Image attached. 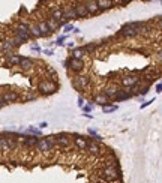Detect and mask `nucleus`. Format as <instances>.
Returning <instances> with one entry per match:
<instances>
[{"mask_svg":"<svg viewBox=\"0 0 162 183\" xmlns=\"http://www.w3.org/2000/svg\"><path fill=\"white\" fill-rule=\"evenodd\" d=\"M0 50H2L3 53H6V54H14L15 47L12 45L11 39H5V41H2V44H0Z\"/></svg>","mask_w":162,"mask_h":183,"instance_id":"12","label":"nucleus"},{"mask_svg":"<svg viewBox=\"0 0 162 183\" xmlns=\"http://www.w3.org/2000/svg\"><path fill=\"white\" fill-rule=\"evenodd\" d=\"M47 141H48V144H50V147H51V149L57 147V144H56V137H53V135L47 137Z\"/></svg>","mask_w":162,"mask_h":183,"instance_id":"33","label":"nucleus"},{"mask_svg":"<svg viewBox=\"0 0 162 183\" xmlns=\"http://www.w3.org/2000/svg\"><path fill=\"white\" fill-rule=\"evenodd\" d=\"M119 35H120V36H125V38H134V36L138 35V30L134 27H129L128 24H125V26L120 29Z\"/></svg>","mask_w":162,"mask_h":183,"instance_id":"8","label":"nucleus"},{"mask_svg":"<svg viewBox=\"0 0 162 183\" xmlns=\"http://www.w3.org/2000/svg\"><path fill=\"white\" fill-rule=\"evenodd\" d=\"M38 29H39L42 38H47V36H50V35H51V30L48 29V26H47V23H45V21H40L39 24H38Z\"/></svg>","mask_w":162,"mask_h":183,"instance_id":"22","label":"nucleus"},{"mask_svg":"<svg viewBox=\"0 0 162 183\" xmlns=\"http://www.w3.org/2000/svg\"><path fill=\"white\" fill-rule=\"evenodd\" d=\"M101 177L104 180H107V182H114V180H117L120 177V174L116 170V167H107L105 170L101 171Z\"/></svg>","mask_w":162,"mask_h":183,"instance_id":"3","label":"nucleus"},{"mask_svg":"<svg viewBox=\"0 0 162 183\" xmlns=\"http://www.w3.org/2000/svg\"><path fill=\"white\" fill-rule=\"evenodd\" d=\"M75 12H74V8L72 6H65L62 8V20L63 21H69V20H75Z\"/></svg>","mask_w":162,"mask_h":183,"instance_id":"7","label":"nucleus"},{"mask_svg":"<svg viewBox=\"0 0 162 183\" xmlns=\"http://www.w3.org/2000/svg\"><path fill=\"white\" fill-rule=\"evenodd\" d=\"M17 149V143L14 138H5V144H3V150H14Z\"/></svg>","mask_w":162,"mask_h":183,"instance_id":"26","label":"nucleus"},{"mask_svg":"<svg viewBox=\"0 0 162 183\" xmlns=\"http://www.w3.org/2000/svg\"><path fill=\"white\" fill-rule=\"evenodd\" d=\"M86 150H89V153H90V155H94V156H98L99 153H101L99 146H98L93 140H90V141L87 140V149H86Z\"/></svg>","mask_w":162,"mask_h":183,"instance_id":"17","label":"nucleus"},{"mask_svg":"<svg viewBox=\"0 0 162 183\" xmlns=\"http://www.w3.org/2000/svg\"><path fill=\"white\" fill-rule=\"evenodd\" d=\"M39 138H36L35 135H29L24 138V141H23V146H26V147H35L36 146V143H38Z\"/></svg>","mask_w":162,"mask_h":183,"instance_id":"24","label":"nucleus"},{"mask_svg":"<svg viewBox=\"0 0 162 183\" xmlns=\"http://www.w3.org/2000/svg\"><path fill=\"white\" fill-rule=\"evenodd\" d=\"M74 8V12H75V17L77 18H86L87 17V11H86V6H84V3H75Z\"/></svg>","mask_w":162,"mask_h":183,"instance_id":"10","label":"nucleus"},{"mask_svg":"<svg viewBox=\"0 0 162 183\" xmlns=\"http://www.w3.org/2000/svg\"><path fill=\"white\" fill-rule=\"evenodd\" d=\"M89 134L93 137V141H94V140H102V137L98 135V134H96V131H94L93 128H89Z\"/></svg>","mask_w":162,"mask_h":183,"instance_id":"35","label":"nucleus"},{"mask_svg":"<svg viewBox=\"0 0 162 183\" xmlns=\"http://www.w3.org/2000/svg\"><path fill=\"white\" fill-rule=\"evenodd\" d=\"M40 93H44V95H51L54 93L56 90H57V84L51 80H45V81H40L39 86H38Z\"/></svg>","mask_w":162,"mask_h":183,"instance_id":"2","label":"nucleus"},{"mask_svg":"<svg viewBox=\"0 0 162 183\" xmlns=\"http://www.w3.org/2000/svg\"><path fill=\"white\" fill-rule=\"evenodd\" d=\"M74 143H75V146H77L80 150H86V149H87V138H84V137L75 135Z\"/></svg>","mask_w":162,"mask_h":183,"instance_id":"18","label":"nucleus"},{"mask_svg":"<svg viewBox=\"0 0 162 183\" xmlns=\"http://www.w3.org/2000/svg\"><path fill=\"white\" fill-rule=\"evenodd\" d=\"M35 147L39 150V152H44V153H47V152H50V150H53L51 147H50L47 138H40V140H38V143H36V146H35Z\"/></svg>","mask_w":162,"mask_h":183,"instance_id":"13","label":"nucleus"},{"mask_svg":"<svg viewBox=\"0 0 162 183\" xmlns=\"http://www.w3.org/2000/svg\"><path fill=\"white\" fill-rule=\"evenodd\" d=\"M96 5L99 8V11H105V9H110L113 6L114 2H111V0H96Z\"/></svg>","mask_w":162,"mask_h":183,"instance_id":"23","label":"nucleus"},{"mask_svg":"<svg viewBox=\"0 0 162 183\" xmlns=\"http://www.w3.org/2000/svg\"><path fill=\"white\" fill-rule=\"evenodd\" d=\"M51 20H54L56 23L62 21V8H54L51 11Z\"/></svg>","mask_w":162,"mask_h":183,"instance_id":"27","label":"nucleus"},{"mask_svg":"<svg viewBox=\"0 0 162 183\" xmlns=\"http://www.w3.org/2000/svg\"><path fill=\"white\" fill-rule=\"evenodd\" d=\"M29 24H26V23H20L17 27H15V36L17 38H20L23 42H27L29 39H30V35H29Z\"/></svg>","mask_w":162,"mask_h":183,"instance_id":"1","label":"nucleus"},{"mask_svg":"<svg viewBox=\"0 0 162 183\" xmlns=\"http://www.w3.org/2000/svg\"><path fill=\"white\" fill-rule=\"evenodd\" d=\"M132 96V93L129 92V90H119V93L114 96V101L120 102V101H126V99H129Z\"/></svg>","mask_w":162,"mask_h":183,"instance_id":"21","label":"nucleus"},{"mask_svg":"<svg viewBox=\"0 0 162 183\" xmlns=\"http://www.w3.org/2000/svg\"><path fill=\"white\" fill-rule=\"evenodd\" d=\"M162 92V86H161V83H158L156 84V93H161Z\"/></svg>","mask_w":162,"mask_h":183,"instance_id":"42","label":"nucleus"},{"mask_svg":"<svg viewBox=\"0 0 162 183\" xmlns=\"http://www.w3.org/2000/svg\"><path fill=\"white\" fill-rule=\"evenodd\" d=\"M2 102L6 105V104H11V102H18L20 101V95L15 92V90H6L2 93Z\"/></svg>","mask_w":162,"mask_h":183,"instance_id":"4","label":"nucleus"},{"mask_svg":"<svg viewBox=\"0 0 162 183\" xmlns=\"http://www.w3.org/2000/svg\"><path fill=\"white\" fill-rule=\"evenodd\" d=\"M36 98H38L36 92H35V90H30V92H27L26 96L23 98V101H24V102H30V101H35Z\"/></svg>","mask_w":162,"mask_h":183,"instance_id":"29","label":"nucleus"},{"mask_svg":"<svg viewBox=\"0 0 162 183\" xmlns=\"http://www.w3.org/2000/svg\"><path fill=\"white\" fill-rule=\"evenodd\" d=\"M84 6H86V11H87V14L90 15H96L99 14L101 11H99V8L96 5V2H86L84 3Z\"/></svg>","mask_w":162,"mask_h":183,"instance_id":"15","label":"nucleus"},{"mask_svg":"<svg viewBox=\"0 0 162 183\" xmlns=\"http://www.w3.org/2000/svg\"><path fill=\"white\" fill-rule=\"evenodd\" d=\"M3 144H5V138L0 137V150H3Z\"/></svg>","mask_w":162,"mask_h":183,"instance_id":"44","label":"nucleus"},{"mask_svg":"<svg viewBox=\"0 0 162 183\" xmlns=\"http://www.w3.org/2000/svg\"><path fill=\"white\" fill-rule=\"evenodd\" d=\"M18 66H21L23 71H29V69H32L35 66V60L30 59V57H21V62Z\"/></svg>","mask_w":162,"mask_h":183,"instance_id":"14","label":"nucleus"},{"mask_svg":"<svg viewBox=\"0 0 162 183\" xmlns=\"http://www.w3.org/2000/svg\"><path fill=\"white\" fill-rule=\"evenodd\" d=\"M45 23H47L48 29H50V30H51V33H53L54 30H56V29L59 27V24H57V23H56V21H54V20H51V18H48V20L45 21Z\"/></svg>","mask_w":162,"mask_h":183,"instance_id":"30","label":"nucleus"},{"mask_svg":"<svg viewBox=\"0 0 162 183\" xmlns=\"http://www.w3.org/2000/svg\"><path fill=\"white\" fill-rule=\"evenodd\" d=\"M65 38H66V36H60V38H59L57 41L54 42V44H56V45H59V47H60V45H63V41H65Z\"/></svg>","mask_w":162,"mask_h":183,"instance_id":"38","label":"nucleus"},{"mask_svg":"<svg viewBox=\"0 0 162 183\" xmlns=\"http://www.w3.org/2000/svg\"><path fill=\"white\" fill-rule=\"evenodd\" d=\"M78 107H80V108H83V107H84V99H83V98H78Z\"/></svg>","mask_w":162,"mask_h":183,"instance_id":"41","label":"nucleus"},{"mask_svg":"<svg viewBox=\"0 0 162 183\" xmlns=\"http://www.w3.org/2000/svg\"><path fill=\"white\" fill-rule=\"evenodd\" d=\"M66 47H68V48H74V42H68Z\"/></svg>","mask_w":162,"mask_h":183,"instance_id":"47","label":"nucleus"},{"mask_svg":"<svg viewBox=\"0 0 162 183\" xmlns=\"http://www.w3.org/2000/svg\"><path fill=\"white\" fill-rule=\"evenodd\" d=\"M74 26H72V24H66V26H65V30H63V32H65V33H69V32H74Z\"/></svg>","mask_w":162,"mask_h":183,"instance_id":"37","label":"nucleus"},{"mask_svg":"<svg viewBox=\"0 0 162 183\" xmlns=\"http://www.w3.org/2000/svg\"><path fill=\"white\" fill-rule=\"evenodd\" d=\"M6 60H8V65H11V66H18L20 62H21V56L15 54V53H14V54H8Z\"/></svg>","mask_w":162,"mask_h":183,"instance_id":"20","label":"nucleus"},{"mask_svg":"<svg viewBox=\"0 0 162 183\" xmlns=\"http://www.w3.org/2000/svg\"><path fill=\"white\" fill-rule=\"evenodd\" d=\"M83 111H84V113H90V111H92V104H89V105H84V107H83Z\"/></svg>","mask_w":162,"mask_h":183,"instance_id":"39","label":"nucleus"},{"mask_svg":"<svg viewBox=\"0 0 162 183\" xmlns=\"http://www.w3.org/2000/svg\"><path fill=\"white\" fill-rule=\"evenodd\" d=\"M117 93H119V87H117L116 84H111V86H108V87L105 89V92H104V95L107 96L108 99H111V98L114 99V96L117 95Z\"/></svg>","mask_w":162,"mask_h":183,"instance_id":"19","label":"nucleus"},{"mask_svg":"<svg viewBox=\"0 0 162 183\" xmlns=\"http://www.w3.org/2000/svg\"><path fill=\"white\" fill-rule=\"evenodd\" d=\"M93 102H94V104H99V105H102V107H108L110 99H108L104 93H98V95L93 96Z\"/></svg>","mask_w":162,"mask_h":183,"instance_id":"16","label":"nucleus"},{"mask_svg":"<svg viewBox=\"0 0 162 183\" xmlns=\"http://www.w3.org/2000/svg\"><path fill=\"white\" fill-rule=\"evenodd\" d=\"M29 35H30V38H42V35H40L38 26H32V27H29Z\"/></svg>","mask_w":162,"mask_h":183,"instance_id":"28","label":"nucleus"},{"mask_svg":"<svg viewBox=\"0 0 162 183\" xmlns=\"http://www.w3.org/2000/svg\"><path fill=\"white\" fill-rule=\"evenodd\" d=\"M32 50H33V51H40V48L38 47V45H32Z\"/></svg>","mask_w":162,"mask_h":183,"instance_id":"46","label":"nucleus"},{"mask_svg":"<svg viewBox=\"0 0 162 183\" xmlns=\"http://www.w3.org/2000/svg\"><path fill=\"white\" fill-rule=\"evenodd\" d=\"M152 102H155V99H152V101H148V102H144V104H141V108H146L147 105H150Z\"/></svg>","mask_w":162,"mask_h":183,"instance_id":"43","label":"nucleus"},{"mask_svg":"<svg viewBox=\"0 0 162 183\" xmlns=\"http://www.w3.org/2000/svg\"><path fill=\"white\" fill-rule=\"evenodd\" d=\"M3 107H5V104H3V102H2V99H0V110L3 108Z\"/></svg>","mask_w":162,"mask_h":183,"instance_id":"49","label":"nucleus"},{"mask_svg":"<svg viewBox=\"0 0 162 183\" xmlns=\"http://www.w3.org/2000/svg\"><path fill=\"white\" fill-rule=\"evenodd\" d=\"M27 132H29V134H33V135H40V134H42L39 128H33V126H29V128H27Z\"/></svg>","mask_w":162,"mask_h":183,"instance_id":"32","label":"nucleus"},{"mask_svg":"<svg viewBox=\"0 0 162 183\" xmlns=\"http://www.w3.org/2000/svg\"><path fill=\"white\" fill-rule=\"evenodd\" d=\"M140 83V77L138 75H126L122 78V86L126 89H132Z\"/></svg>","mask_w":162,"mask_h":183,"instance_id":"5","label":"nucleus"},{"mask_svg":"<svg viewBox=\"0 0 162 183\" xmlns=\"http://www.w3.org/2000/svg\"><path fill=\"white\" fill-rule=\"evenodd\" d=\"M68 68H71L74 72H80V71H83V68H84V62L71 59V60H68Z\"/></svg>","mask_w":162,"mask_h":183,"instance_id":"11","label":"nucleus"},{"mask_svg":"<svg viewBox=\"0 0 162 183\" xmlns=\"http://www.w3.org/2000/svg\"><path fill=\"white\" fill-rule=\"evenodd\" d=\"M104 113H105V114H107V113H113V111H116V110H117V107H104Z\"/></svg>","mask_w":162,"mask_h":183,"instance_id":"36","label":"nucleus"},{"mask_svg":"<svg viewBox=\"0 0 162 183\" xmlns=\"http://www.w3.org/2000/svg\"><path fill=\"white\" fill-rule=\"evenodd\" d=\"M84 50H83V47H78V48H74L72 50V59H75V60H83V57H84Z\"/></svg>","mask_w":162,"mask_h":183,"instance_id":"25","label":"nucleus"},{"mask_svg":"<svg viewBox=\"0 0 162 183\" xmlns=\"http://www.w3.org/2000/svg\"><path fill=\"white\" fill-rule=\"evenodd\" d=\"M56 144L57 146H60V147H69L71 146V137L68 135V134H60V135L56 137Z\"/></svg>","mask_w":162,"mask_h":183,"instance_id":"9","label":"nucleus"},{"mask_svg":"<svg viewBox=\"0 0 162 183\" xmlns=\"http://www.w3.org/2000/svg\"><path fill=\"white\" fill-rule=\"evenodd\" d=\"M11 42H12L14 47H20V45H23V44H24V42L21 41L20 38H17V36H14L12 39H11Z\"/></svg>","mask_w":162,"mask_h":183,"instance_id":"34","label":"nucleus"},{"mask_svg":"<svg viewBox=\"0 0 162 183\" xmlns=\"http://www.w3.org/2000/svg\"><path fill=\"white\" fill-rule=\"evenodd\" d=\"M47 126H48V123H47V122L39 123V129H44V128H47Z\"/></svg>","mask_w":162,"mask_h":183,"instance_id":"45","label":"nucleus"},{"mask_svg":"<svg viewBox=\"0 0 162 183\" xmlns=\"http://www.w3.org/2000/svg\"><path fill=\"white\" fill-rule=\"evenodd\" d=\"M147 92H148V87H144V89H141V90H140V92H138V93H140V95H147Z\"/></svg>","mask_w":162,"mask_h":183,"instance_id":"40","label":"nucleus"},{"mask_svg":"<svg viewBox=\"0 0 162 183\" xmlns=\"http://www.w3.org/2000/svg\"><path fill=\"white\" fill-rule=\"evenodd\" d=\"M94 48H96L94 44H86V45L83 47V50H84V53H93Z\"/></svg>","mask_w":162,"mask_h":183,"instance_id":"31","label":"nucleus"},{"mask_svg":"<svg viewBox=\"0 0 162 183\" xmlns=\"http://www.w3.org/2000/svg\"><path fill=\"white\" fill-rule=\"evenodd\" d=\"M89 83H90L89 77H86V75H78V77L74 78V87L77 90H83V89H86L89 86Z\"/></svg>","mask_w":162,"mask_h":183,"instance_id":"6","label":"nucleus"},{"mask_svg":"<svg viewBox=\"0 0 162 183\" xmlns=\"http://www.w3.org/2000/svg\"><path fill=\"white\" fill-rule=\"evenodd\" d=\"M45 54H47V56H51V54H53V51H51V50H45Z\"/></svg>","mask_w":162,"mask_h":183,"instance_id":"48","label":"nucleus"}]
</instances>
